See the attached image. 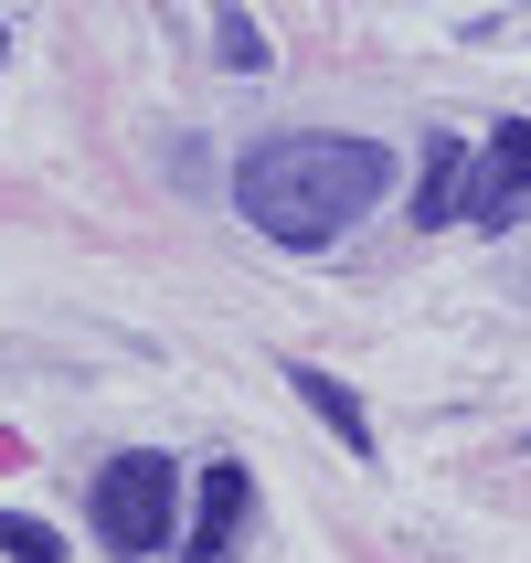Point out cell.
<instances>
[{"mask_svg": "<svg viewBox=\"0 0 531 563\" xmlns=\"http://www.w3.org/2000/svg\"><path fill=\"white\" fill-rule=\"evenodd\" d=\"M394 191V150L383 139H351V128H287V139H255L245 170H234V213L277 245H330L341 223H362Z\"/></svg>", "mask_w": 531, "mask_h": 563, "instance_id": "cell-1", "label": "cell"}, {"mask_svg": "<svg viewBox=\"0 0 531 563\" xmlns=\"http://www.w3.org/2000/svg\"><path fill=\"white\" fill-rule=\"evenodd\" d=\"M170 489H181V478H170V457H150V446H128V457H107V468H96V542H107V553H159V542H170Z\"/></svg>", "mask_w": 531, "mask_h": 563, "instance_id": "cell-2", "label": "cell"}, {"mask_svg": "<svg viewBox=\"0 0 531 563\" xmlns=\"http://www.w3.org/2000/svg\"><path fill=\"white\" fill-rule=\"evenodd\" d=\"M531 213V118L489 128V150H478V191H468V223L478 234H510Z\"/></svg>", "mask_w": 531, "mask_h": 563, "instance_id": "cell-3", "label": "cell"}, {"mask_svg": "<svg viewBox=\"0 0 531 563\" xmlns=\"http://www.w3.org/2000/svg\"><path fill=\"white\" fill-rule=\"evenodd\" d=\"M245 510H255V478L234 468V457H213V478H202V521H191V563L234 553V542H245Z\"/></svg>", "mask_w": 531, "mask_h": 563, "instance_id": "cell-4", "label": "cell"}, {"mask_svg": "<svg viewBox=\"0 0 531 563\" xmlns=\"http://www.w3.org/2000/svg\"><path fill=\"white\" fill-rule=\"evenodd\" d=\"M468 191H478L468 139H436V159H425V191H414V223H457V213H468Z\"/></svg>", "mask_w": 531, "mask_h": 563, "instance_id": "cell-5", "label": "cell"}, {"mask_svg": "<svg viewBox=\"0 0 531 563\" xmlns=\"http://www.w3.org/2000/svg\"><path fill=\"white\" fill-rule=\"evenodd\" d=\"M287 383L309 394V415L351 446V457H373V426H362V405H351V383H341V373H319V362H287Z\"/></svg>", "mask_w": 531, "mask_h": 563, "instance_id": "cell-6", "label": "cell"}, {"mask_svg": "<svg viewBox=\"0 0 531 563\" xmlns=\"http://www.w3.org/2000/svg\"><path fill=\"white\" fill-rule=\"evenodd\" d=\"M0 553H11V563H64V532H54V521H22V510H0Z\"/></svg>", "mask_w": 531, "mask_h": 563, "instance_id": "cell-7", "label": "cell"}, {"mask_svg": "<svg viewBox=\"0 0 531 563\" xmlns=\"http://www.w3.org/2000/svg\"><path fill=\"white\" fill-rule=\"evenodd\" d=\"M213 32H223V64H234V75H255V64H266V32H255L245 11H223Z\"/></svg>", "mask_w": 531, "mask_h": 563, "instance_id": "cell-8", "label": "cell"}]
</instances>
